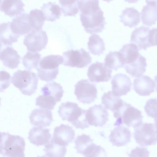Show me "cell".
I'll return each instance as SVG.
<instances>
[{"label": "cell", "mask_w": 157, "mask_h": 157, "mask_svg": "<svg viewBox=\"0 0 157 157\" xmlns=\"http://www.w3.org/2000/svg\"><path fill=\"white\" fill-rule=\"evenodd\" d=\"M99 0H78L80 20L84 30L90 34L102 32L106 24Z\"/></svg>", "instance_id": "1"}, {"label": "cell", "mask_w": 157, "mask_h": 157, "mask_svg": "<svg viewBox=\"0 0 157 157\" xmlns=\"http://www.w3.org/2000/svg\"><path fill=\"white\" fill-rule=\"evenodd\" d=\"M58 113L63 120L71 122L76 128L84 129L89 126L86 118V110L82 109L75 103L67 101L62 103Z\"/></svg>", "instance_id": "2"}, {"label": "cell", "mask_w": 157, "mask_h": 157, "mask_svg": "<svg viewBox=\"0 0 157 157\" xmlns=\"http://www.w3.org/2000/svg\"><path fill=\"white\" fill-rule=\"evenodd\" d=\"M25 145L23 137L1 132L0 153L2 157H25Z\"/></svg>", "instance_id": "3"}, {"label": "cell", "mask_w": 157, "mask_h": 157, "mask_svg": "<svg viewBox=\"0 0 157 157\" xmlns=\"http://www.w3.org/2000/svg\"><path fill=\"white\" fill-rule=\"evenodd\" d=\"M113 116L116 119L114 126H120L125 124L128 127L135 128L143 123L141 112L125 101L113 112Z\"/></svg>", "instance_id": "4"}, {"label": "cell", "mask_w": 157, "mask_h": 157, "mask_svg": "<svg viewBox=\"0 0 157 157\" xmlns=\"http://www.w3.org/2000/svg\"><path fill=\"white\" fill-rule=\"evenodd\" d=\"M63 62V56L59 55L43 57L36 68L38 77L41 80L46 82L55 79L59 74V66Z\"/></svg>", "instance_id": "5"}, {"label": "cell", "mask_w": 157, "mask_h": 157, "mask_svg": "<svg viewBox=\"0 0 157 157\" xmlns=\"http://www.w3.org/2000/svg\"><path fill=\"white\" fill-rule=\"evenodd\" d=\"M38 79L36 74L29 70H18L13 74L11 82L24 95L31 96L37 89Z\"/></svg>", "instance_id": "6"}, {"label": "cell", "mask_w": 157, "mask_h": 157, "mask_svg": "<svg viewBox=\"0 0 157 157\" xmlns=\"http://www.w3.org/2000/svg\"><path fill=\"white\" fill-rule=\"evenodd\" d=\"M62 56L63 64L71 67L84 68L88 66L92 61V58L89 52L83 48L64 52Z\"/></svg>", "instance_id": "7"}, {"label": "cell", "mask_w": 157, "mask_h": 157, "mask_svg": "<svg viewBox=\"0 0 157 157\" xmlns=\"http://www.w3.org/2000/svg\"><path fill=\"white\" fill-rule=\"evenodd\" d=\"M133 135L136 143L141 146L157 143V128L153 124L143 123L135 128Z\"/></svg>", "instance_id": "8"}, {"label": "cell", "mask_w": 157, "mask_h": 157, "mask_svg": "<svg viewBox=\"0 0 157 157\" xmlns=\"http://www.w3.org/2000/svg\"><path fill=\"white\" fill-rule=\"evenodd\" d=\"M75 87L74 94L77 99L83 104H90L97 98L98 91L96 85L87 79L78 81Z\"/></svg>", "instance_id": "9"}, {"label": "cell", "mask_w": 157, "mask_h": 157, "mask_svg": "<svg viewBox=\"0 0 157 157\" xmlns=\"http://www.w3.org/2000/svg\"><path fill=\"white\" fill-rule=\"evenodd\" d=\"M48 40L45 31L33 29L25 36L23 43L29 51L37 52L45 48Z\"/></svg>", "instance_id": "10"}, {"label": "cell", "mask_w": 157, "mask_h": 157, "mask_svg": "<svg viewBox=\"0 0 157 157\" xmlns=\"http://www.w3.org/2000/svg\"><path fill=\"white\" fill-rule=\"evenodd\" d=\"M108 111L101 105L95 104L86 110V118L89 124L102 127L109 121Z\"/></svg>", "instance_id": "11"}, {"label": "cell", "mask_w": 157, "mask_h": 157, "mask_svg": "<svg viewBox=\"0 0 157 157\" xmlns=\"http://www.w3.org/2000/svg\"><path fill=\"white\" fill-rule=\"evenodd\" d=\"M112 72L104 63L97 61L89 67L87 75L93 82H107L111 79Z\"/></svg>", "instance_id": "12"}, {"label": "cell", "mask_w": 157, "mask_h": 157, "mask_svg": "<svg viewBox=\"0 0 157 157\" xmlns=\"http://www.w3.org/2000/svg\"><path fill=\"white\" fill-rule=\"evenodd\" d=\"M75 132L72 128L62 124L54 129L51 140L60 145L67 147L74 139Z\"/></svg>", "instance_id": "13"}, {"label": "cell", "mask_w": 157, "mask_h": 157, "mask_svg": "<svg viewBox=\"0 0 157 157\" xmlns=\"http://www.w3.org/2000/svg\"><path fill=\"white\" fill-rule=\"evenodd\" d=\"M111 83L112 91L115 95L120 97L126 95L130 91L132 86L130 78L121 73L113 76Z\"/></svg>", "instance_id": "14"}, {"label": "cell", "mask_w": 157, "mask_h": 157, "mask_svg": "<svg viewBox=\"0 0 157 157\" xmlns=\"http://www.w3.org/2000/svg\"><path fill=\"white\" fill-rule=\"evenodd\" d=\"M150 28L144 26L136 28L132 32L130 41L135 44L139 50L146 49L151 46L149 41Z\"/></svg>", "instance_id": "15"}, {"label": "cell", "mask_w": 157, "mask_h": 157, "mask_svg": "<svg viewBox=\"0 0 157 157\" xmlns=\"http://www.w3.org/2000/svg\"><path fill=\"white\" fill-rule=\"evenodd\" d=\"M51 137L50 129L38 126L30 129L28 138L31 143L39 146L48 144L51 140Z\"/></svg>", "instance_id": "16"}, {"label": "cell", "mask_w": 157, "mask_h": 157, "mask_svg": "<svg viewBox=\"0 0 157 157\" xmlns=\"http://www.w3.org/2000/svg\"><path fill=\"white\" fill-rule=\"evenodd\" d=\"M155 86V82L147 75H142L133 81V89L141 96L150 95L154 91Z\"/></svg>", "instance_id": "17"}, {"label": "cell", "mask_w": 157, "mask_h": 157, "mask_svg": "<svg viewBox=\"0 0 157 157\" xmlns=\"http://www.w3.org/2000/svg\"><path fill=\"white\" fill-rule=\"evenodd\" d=\"M131 134L129 129L123 126H118L111 132L109 138L113 146H125L131 140Z\"/></svg>", "instance_id": "18"}, {"label": "cell", "mask_w": 157, "mask_h": 157, "mask_svg": "<svg viewBox=\"0 0 157 157\" xmlns=\"http://www.w3.org/2000/svg\"><path fill=\"white\" fill-rule=\"evenodd\" d=\"M29 118L33 125L44 127L50 126L53 121L51 111L42 109L33 110L30 114Z\"/></svg>", "instance_id": "19"}, {"label": "cell", "mask_w": 157, "mask_h": 157, "mask_svg": "<svg viewBox=\"0 0 157 157\" xmlns=\"http://www.w3.org/2000/svg\"><path fill=\"white\" fill-rule=\"evenodd\" d=\"M141 13L142 23L151 26L157 21V0H146Z\"/></svg>", "instance_id": "20"}, {"label": "cell", "mask_w": 157, "mask_h": 157, "mask_svg": "<svg viewBox=\"0 0 157 157\" xmlns=\"http://www.w3.org/2000/svg\"><path fill=\"white\" fill-rule=\"evenodd\" d=\"M11 28L14 33L20 36L28 33L32 29L29 14L22 13L13 19L11 22Z\"/></svg>", "instance_id": "21"}, {"label": "cell", "mask_w": 157, "mask_h": 157, "mask_svg": "<svg viewBox=\"0 0 157 157\" xmlns=\"http://www.w3.org/2000/svg\"><path fill=\"white\" fill-rule=\"evenodd\" d=\"M0 58L3 65L9 68H17L20 63V56L11 46H6L1 50Z\"/></svg>", "instance_id": "22"}, {"label": "cell", "mask_w": 157, "mask_h": 157, "mask_svg": "<svg viewBox=\"0 0 157 157\" xmlns=\"http://www.w3.org/2000/svg\"><path fill=\"white\" fill-rule=\"evenodd\" d=\"M24 5L20 0H1L0 10L10 17H17L24 11Z\"/></svg>", "instance_id": "23"}, {"label": "cell", "mask_w": 157, "mask_h": 157, "mask_svg": "<svg viewBox=\"0 0 157 157\" xmlns=\"http://www.w3.org/2000/svg\"><path fill=\"white\" fill-rule=\"evenodd\" d=\"M147 66L146 58L140 54L135 60L125 64L123 67L126 72L132 77L138 78L142 76L146 71Z\"/></svg>", "instance_id": "24"}, {"label": "cell", "mask_w": 157, "mask_h": 157, "mask_svg": "<svg viewBox=\"0 0 157 157\" xmlns=\"http://www.w3.org/2000/svg\"><path fill=\"white\" fill-rule=\"evenodd\" d=\"M119 17L120 21L130 28L136 26L140 21V13L132 7L125 8Z\"/></svg>", "instance_id": "25"}, {"label": "cell", "mask_w": 157, "mask_h": 157, "mask_svg": "<svg viewBox=\"0 0 157 157\" xmlns=\"http://www.w3.org/2000/svg\"><path fill=\"white\" fill-rule=\"evenodd\" d=\"M0 45H11L18 41L20 36L14 33L11 28V22H4L0 25Z\"/></svg>", "instance_id": "26"}, {"label": "cell", "mask_w": 157, "mask_h": 157, "mask_svg": "<svg viewBox=\"0 0 157 157\" xmlns=\"http://www.w3.org/2000/svg\"><path fill=\"white\" fill-rule=\"evenodd\" d=\"M101 103L105 109L114 112L123 104L124 101L120 97L115 95L112 91L105 93L101 98Z\"/></svg>", "instance_id": "27"}, {"label": "cell", "mask_w": 157, "mask_h": 157, "mask_svg": "<svg viewBox=\"0 0 157 157\" xmlns=\"http://www.w3.org/2000/svg\"><path fill=\"white\" fill-rule=\"evenodd\" d=\"M43 95L54 98L57 102L60 101L63 95L64 91L60 84L54 81L48 82L41 88Z\"/></svg>", "instance_id": "28"}, {"label": "cell", "mask_w": 157, "mask_h": 157, "mask_svg": "<svg viewBox=\"0 0 157 157\" xmlns=\"http://www.w3.org/2000/svg\"><path fill=\"white\" fill-rule=\"evenodd\" d=\"M110 69L117 71L123 67L124 63L121 53L117 51H110L106 56L104 63Z\"/></svg>", "instance_id": "29"}, {"label": "cell", "mask_w": 157, "mask_h": 157, "mask_svg": "<svg viewBox=\"0 0 157 157\" xmlns=\"http://www.w3.org/2000/svg\"><path fill=\"white\" fill-rule=\"evenodd\" d=\"M61 9L58 5L50 2L44 3L41 8L45 20L51 21H55L57 19L59 18L61 15Z\"/></svg>", "instance_id": "30"}, {"label": "cell", "mask_w": 157, "mask_h": 157, "mask_svg": "<svg viewBox=\"0 0 157 157\" xmlns=\"http://www.w3.org/2000/svg\"><path fill=\"white\" fill-rule=\"evenodd\" d=\"M137 47L131 43L124 45L119 51L121 54L124 64L131 63L135 60L140 53Z\"/></svg>", "instance_id": "31"}, {"label": "cell", "mask_w": 157, "mask_h": 157, "mask_svg": "<svg viewBox=\"0 0 157 157\" xmlns=\"http://www.w3.org/2000/svg\"><path fill=\"white\" fill-rule=\"evenodd\" d=\"M87 45L90 52L94 55L99 56L105 50L103 40L97 34H92L90 36Z\"/></svg>", "instance_id": "32"}, {"label": "cell", "mask_w": 157, "mask_h": 157, "mask_svg": "<svg viewBox=\"0 0 157 157\" xmlns=\"http://www.w3.org/2000/svg\"><path fill=\"white\" fill-rule=\"evenodd\" d=\"M44 146L43 151L48 157H64L67 151L66 147L51 140Z\"/></svg>", "instance_id": "33"}, {"label": "cell", "mask_w": 157, "mask_h": 157, "mask_svg": "<svg viewBox=\"0 0 157 157\" xmlns=\"http://www.w3.org/2000/svg\"><path fill=\"white\" fill-rule=\"evenodd\" d=\"M29 17L33 29L39 30L42 29L45 18L41 10L37 9L32 10L29 14Z\"/></svg>", "instance_id": "34"}, {"label": "cell", "mask_w": 157, "mask_h": 157, "mask_svg": "<svg viewBox=\"0 0 157 157\" xmlns=\"http://www.w3.org/2000/svg\"><path fill=\"white\" fill-rule=\"evenodd\" d=\"M61 10L65 16H75L79 12L78 0H60Z\"/></svg>", "instance_id": "35"}, {"label": "cell", "mask_w": 157, "mask_h": 157, "mask_svg": "<svg viewBox=\"0 0 157 157\" xmlns=\"http://www.w3.org/2000/svg\"><path fill=\"white\" fill-rule=\"evenodd\" d=\"M41 55L37 52H27L22 58V63L28 70L36 68L40 59Z\"/></svg>", "instance_id": "36"}, {"label": "cell", "mask_w": 157, "mask_h": 157, "mask_svg": "<svg viewBox=\"0 0 157 157\" xmlns=\"http://www.w3.org/2000/svg\"><path fill=\"white\" fill-rule=\"evenodd\" d=\"M93 140L90 136L85 134L78 136L75 140V148L77 153L83 154L85 150L93 143Z\"/></svg>", "instance_id": "37"}, {"label": "cell", "mask_w": 157, "mask_h": 157, "mask_svg": "<svg viewBox=\"0 0 157 157\" xmlns=\"http://www.w3.org/2000/svg\"><path fill=\"white\" fill-rule=\"evenodd\" d=\"M85 157H107L105 150L100 146L93 143L85 151Z\"/></svg>", "instance_id": "38"}, {"label": "cell", "mask_w": 157, "mask_h": 157, "mask_svg": "<svg viewBox=\"0 0 157 157\" xmlns=\"http://www.w3.org/2000/svg\"><path fill=\"white\" fill-rule=\"evenodd\" d=\"M56 102L54 98L42 95L39 96L36 98V105L41 108L53 110Z\"/></svg>", "instance_id": "39"}, {"label": "cell", "mask_w": 157, "mask_h": 157, "mask_svg": "<svg viewBox=\"0 0 157 157\" xmlns=\"http://www.w3.org/2000/svg\"><path fill=\"white\" fill-rule=\"evenodd\" d=\"M144 109L148 117L154 118L157 114V98H152L148 100Z\"/></svg>", "instance_id": "40"}, {"label": "cell", "mask_w": 157, "mask_h": 157, "mask_svg": "<svg viewBox=\"0 0 157 157\" xmlns=\"http://www.w3.org/2000/svg\"><path fill=\"white\" fill-rule=\"evenodd\" d=\"M150 152L144 146L137 147L128 154L129 157H149Z\"/></svg>", "instance_id": "41"}, {"label": "cell", "mask_w": 157, "mask_h": 157, "mask_svg": "<svg viewBox=\"0 0 157 157\" xmlns=\"http://www.w3.org/2000/svg\"><path fill=\"white\" fill-rule=\"evenodd\" d=\"M1 77V92L7 88L10 85L11 76L9 73L5 71L0 72Z\"/></svg>", "instance_id": "42"}, {"label": "cell", "mask_w": 157, "mask_h": 157, "mask_svg": "<svg viewBox=\"0 0 157 157\" xmlns=\"http://www.w3.org/2000/svg\"><path fill=\"white\" fill-rule=\"evenodd\" d=\"M149 41L151 46H157V28L150 29Z\"/></svg>", "instance_id": "43"}, {"label": "cell", "mask_w": 157, "mask_h": 157, "mask_svg": "<svg viewBox=\"0 0 157 157\" xmlns=\"http://www.w3.org/2000/svg\"><path fill=\"white\" fill-rule=\"evenodd\" d=\"M154 122L155 123V125L157 128V114L154 118Z\"/></svg>", "instance_id": "44"}, {"label": "cell", "mask_w": 157, "mask_h": 157, "mask_svg": "<svg viewBox=\"0 0 157 157\" xmlns=\"http://www.w3.org/2000/svg\"><path fill=\"white\" fill-rule=\"evenodd\" d=\"M155 81V83H156V91L157 92V75H156L155 77L154 78Z\"/></svg>", "instance_id": "45"}, {"label": "cell", "mask_w": 157, "mask_h": 157, "mask_svg": "<svg viewBox=\"0 0 157 157\" xmlns=\"http://www.w3.org/2000/svg\"><path fill=\"white\" fill-rule=\"evenodd\" d=\"M37 157H48V156H46V155H43L42 156H37Z\"/></svg>", "instance_id": "46"}]
</instances>
